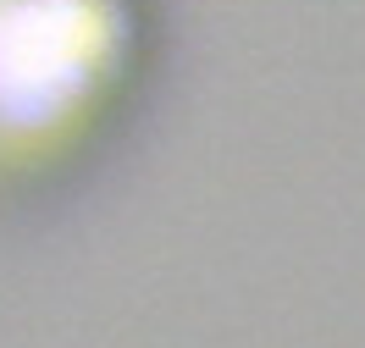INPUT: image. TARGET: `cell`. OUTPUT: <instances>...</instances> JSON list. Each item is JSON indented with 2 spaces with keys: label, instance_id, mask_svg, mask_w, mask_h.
<instances>
[{
  "label": "cell",
  "instance_id": "6da1fadb",
  "mask_svg": "<svg viewBox=\"0 0 365 348\" xmlns=\"http://www.w3.org/2000/svg\"><path fill=\"white\" fill-rule=\"evenodd\" d=\"M89 0H0V111H50L94 67Z\"/></svg>",
  "mask_w": 365,
  "mask_h": 348
}]
</instances>
